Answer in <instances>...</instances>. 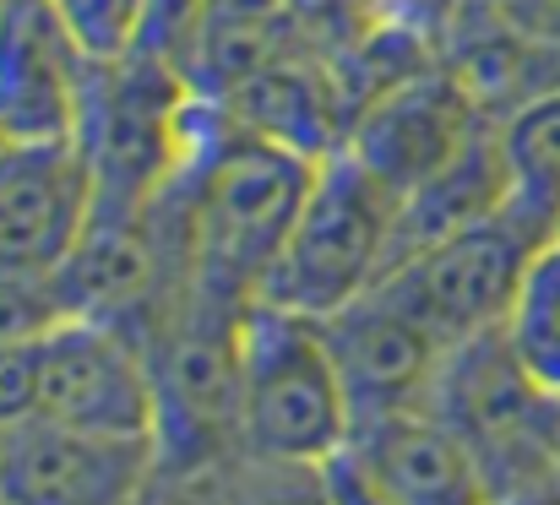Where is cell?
Segmentation results:
<instances>
[{
  "mask_svg": "<svg viewBox=\"0 0 560 505\" xmlns=\"http://www.w3.org/2000/svg\"><path fill=\"white\" fill-rule=\"evenodd\" d=\"M311 153L283 148L250 126H240L223 104L201 98L190 158L164 190L180 212L190 250V283L240 305H256L267 272L311 196Z\"/></svg>",
  "mask_w": 560,
  "mask_h": 505,
  "instance_id": "obj_1",
  "label": "cell"
},
{
  "mask_svg": "<svg viewBox=\"0 0 560 505\" xmlns=\"http://www.w3.org/2000/svg\"><path fill=\"white\" fill-rule=\"evenodd\" d=\"M402 256V196L360 153L338 148L316 164L311 196L267 272L261 305L338 316L392 278Z\"/></svg>",
  "mask_w": 560,
  "mask_h": 505,
  "instance_id": "obj_2",
  "label": "cell"
},
{
  "mask_svg": "<svg viewBox=\"0 0 560 505\" xmlns=\"http://www.w3.org/2000/svg\"><path fill=\"white\" fill-rule=\"evenodd\" d=\"M354 441V402L316 316L250 305L240 327V457L327 468Z\"/></svg>",
  "mask_w": 560,
  "mask_h": 505,
  "instance_id": "obj_3",
  "label": "cell"
},
{
  "mask_svg": "<svg viewBox=\"0 0 560 505\" xmlns=\"http://www.w3.org/2000/svg\"><path fill=\"white\" fill-rule=\"evenodd\" d=\"M240 300L190 283L142 332L159 391L164 473H223L240 457Z\"/></svg>",
  "mask_w": 560,
  "mask_h": 505,
  "instance_id": "obj_4",
  "label": "cell"
},
{
  "mask_svg": "<svg viewBox=\"0 0 560 505\" xmlns=\"http://www.w3.org/2000/svg\"><path fill=\"white\" fill-rule=\"evenodd\" d=\"M201 93L159 55L93 66L77 148L93 164L98 218H142L190 158Z\"/></svg>",
  "mask_w": 560,
  "mask_h": 505,
  "instance_id": "obj_5",
  "label": "cell"
},
{
  "mask_svg": "<svg viewBox=\"0 0 560 505\" xmlns=\"http://www.w3.org/2000/svg\"><path fill=\"white\" fill-rule=\"evenodd\" d=\"M539 245H550V239L534 223H523L512 207H501L468 228H452V234L419 245L413 256H402L392 267L386 283L435 327L446 348H463L474 337L501 332Z\"/></svg>",
  "mask_w": 560,
  "mask_h": 505,
  "instance_id": "obj_6",
  "label": "cell"
},
{
  "mask_svg": "<svg viewBox=\"0 0 560 505\" xmlns=\"http://www.w3.org/2000/svg\"><path fill=\"white\" fill-rule=\"evenodd\" d=\"M159 473L153 435H104L38 413L0 430V495L11 505H142Z\"/></svg>",
  "mask_w": 560,
  "mask_h": 505,
  "instance_id": "obj_7",
  "label": "cell"
},
{
  "mask_svg": "<svg viewBox=\"0 0 560 505\" xmlns=\"http://www.w3.org/2000/svg\"><path fill=\"white\" fill-rule=\"evenodd\" d=\"M38 419L159 441L148 342L93 316H66L60 327H49L38 337Z\"/></svg>",
  "mask_w": 560,
  "mask_h": 505,
  "instance_id": "obj_8",
  "label": "cell"
},
{
  "mask_svg": "<svg viewBox=\"0 0 560 505\" xmlns=\"http://www.w3.org/2000/svg\"><path fill=\"white\" fill-rule=\"evenodd\" d=\"M98 218L93 164L77 142H0V272L55 283Z\"/></svg>",
  "mask_w": 560,
  "mask_h": 505,
  "instance_id": "obj_9",
  "label": "cell"
},
{
  "mask_svg": "<svg viewBox=\"0 0 560 505\" xmlns=\"http://www.w3.org/2000/svg\"><path fill=\"white\" fill-rule=\"evenodd\" d=\"M322 332L338 359L343 391L354 402V430L371 419H386V413L430 408L452 348L392 283H381L365 300L327 316Z\"/></svg>",
  "mask_w": 560,
  "mask_h": 505,
  "instance_id": "obj_10",
  "label": "cell"
},
{
  "mask_svg": "<svg viewBox=\"0 0 560 505\" xmlns=\"http://www.w3.org/2000/svg\"><path fill=\"white\" fill-rule=\"evenodd\" d=\"M490 120L495 115H485L474 93L457 82V71L441 60V66H419L402 82H386L371 104H360L343 148L360 153L408 201L424 179H435L452 158H463V148Z\"/></svg>",
  "mask_w": 560,
  "mask_h": 505,
  "instance_id": "obj_11",
  "label": "cell"
},
{
  "mask_svg": "<svg viewBox=\"0 0 560 505\" xmlns=\"http://www.w3.org/2000/svg\"><path fill=\"white\" fill-rule=\"evenodd\" d=\"M93 60L49 0L0 11V142H77Z\"/></svg>",
  "mask_w": 560,
  "mask_h": 505,
  "instance_id": "obj_12",
  "label": "cell"
},
{
  "mask_svg": "<svg viewBox=\"0 0 560 505\" xmlns=\"http://www.w3.org/2000/svg\"><path fill=\"white\" fill-rule=\"evenodd\" d=\"M349 451L397 505H501L474 446L435 408L360 424Z\"/></svg>",
  "mask_w": 560,
  "mask_h": 505,
  "instance_id": "obj_13",
  "label": "cell"
},
{
  "mask_svg": "<svg viewBox=\"0 0 560 505\" xmlns=\"http://www.w3.org/2000/svg\"><path fill=\"white\" fill-rule=\"evenodd\" d=\"M501 164H506V207L534 223L545 239L560 234V87L534 93L528 104L495 120Z\"/></svg>",
  "mask_w": 560,
  "mask_h": 505,
  "instance_id": "obj_14",
  "label": "cell"
},
{
  "mask_svg": "<svg viewBox=\"0 0 560 505\" xmlns=\"http://www.w3.org/2000/svg\"><path fill=\"white\" fill-rule=\"evenodd\" d=\"M501 337L517 359V369L560 402V239L539 245V256L528 261L517 300L501 321Z\"/></svg>",
  "mask_w": 560,
  "mask_h": 505,
  "instance_id": "obj_15",
  "label": "cell"
},
{
  "mask_svg": "<svg viewBox=\"0 0 560 505\" xmlns=\"http://www.w3.org/2000/svg\"><path fill=\"white\" fill-rule=\"evenodd\" d=\"M66 22V33L82 44L93 66L131 60L148 38V5L153 0H49Z\"/></svg>",
  "mask_w": 560,
  "mask_h": 505,
  "instance_id": "obj_16",
  "label": "cell"
},
{
  "mask_svg": "<svg viewBox=\"0 0 560 505\" xmlns=\"http://www.w3.org/2000/svg\"><path fill=\"white\" fill-rule=\"evenodd\" d=\"M229 505H332L327 468H289V462H256L234 457L223 468Z\"/></svg>",
  "mask_w": 560,
  "mask_h": 505,
  "instance_id": "obj_17",
  "label": "cell"
},
{
  "mask_svg": "<svg viewBox=\"0 0 560 505\" xmlns=\"http://www.w3.org/2000/svg\"><path fill=\"white\" fill-rule=\"evenodd\" d=\"M66 321L60 289L55 283H33V278H5L0 272V348L16 342H38L49 327Z\"/></svg>",
  "mask_w": 560,
  "mask_h": 505,
  "instance_id": "obj_18",
  "label": "cell"
},
{
  "mask_svg": "<svg viewBox=\"0 0 560 505\" xmlns=\"http://www.w3.org/2000/svg\"><path fill=\"white\" fill-rule=\"evenodd\" d=\"M38 413V342L0 348V430Z\"/></svg>",
  "mask_w": 560,
  "mask_h": 505,
  "instance_id": "obj_19",
  "label": "cell"
},
{
  "mask_svg": "<svg viewBox=\"0 0 560 505\" xmlns=\"http://www.w3.org/2000/svg\"><path fill=\"white\" fill-rule=\"evenodd\" d=\"M142 505H229L223 473H159Z\"/></svg>",
  "mask_w": 560,
  "mask_h": 505,
  "instance_id": "obj_20",
  "label": "cell"
},
{
  "mask_svg": "<svg viewBox=\"0 0 560 505\" xmlns=\"http://www.w3.org/2000/svg\"><path fill=\"white\" fill-rule=\"evenodd\" d=\"M207 27H256V22H283L289 0H201Z\"/></svg>",
  "mask_w": 560,
  "mask_h": 505,
  "instance_id": "obj_21",
  "label": "cell"
},
{
  "mask_svg": "<svg viewBox=\"0 0 560 505\" xmlns=\"http://www.w3.org/2000/svg\"><path fill=\"white\" fill-rule=\"evenodd\" d=\"M501 505H560V468L539 473L534 484H517L512 495H501Z\"/></svg>",
  "mask_w": 560,
  "mask_h": 505,
  "instance_id": "obj_22",
  "label": "cell"
},
{
  "mask_svg": "<svg viewBox=\"0 0 560 505\" xmlns=\"http://www.w3.org/2000/svg\"><path fill=\"white\" fill-rule=\"evenodd\" d=\"M0 505H11V501H5V495H0Z\"/></svg>",
  "mask_w": 560,
  "mask_h": 505,
  "instance_id": "obj_23",
  "label": "cell"
},
{
  "mask_svg": "<svg viewBox=\"0 0 560 505\" xmlns=\"http://www.w3.org/2000/svg\"><path fill=\"white\" fill-rule=\"evenodd\" d=\"M556 239H560V234H556Z\"/></svg>",
  "mask_w": 560,
  "mask_h": 505,
  "instance_id": "obj_24",
  "label": "cell"
}]
</instances>
